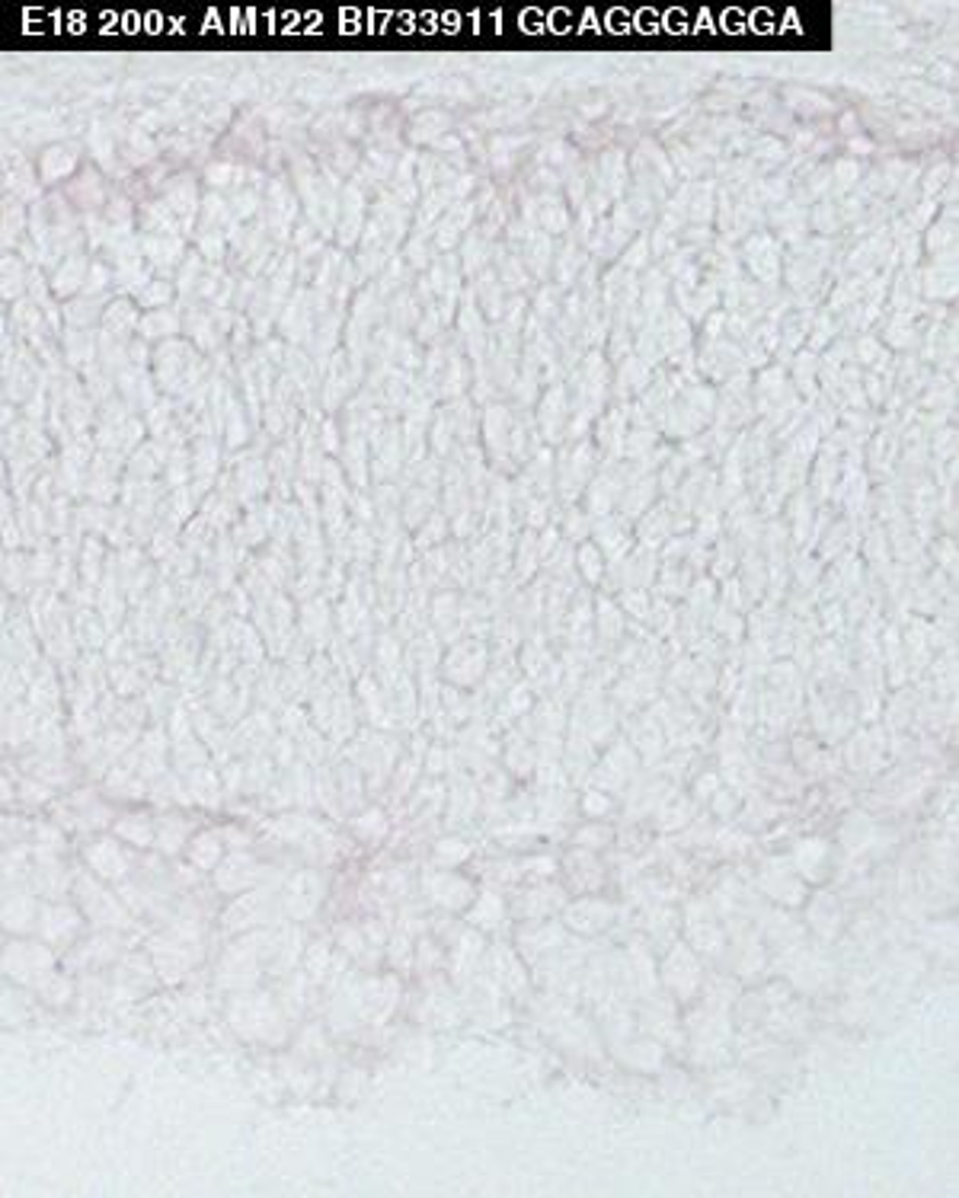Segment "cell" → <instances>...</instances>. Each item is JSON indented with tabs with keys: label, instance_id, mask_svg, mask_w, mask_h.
Here are the masks:
<instances>
[{
	"label": "cell",
	"instance_id": "cell-1",
	"mask_svg": "<svg viewBox=\"0 0 959 1198\" xmlns=\"http://www.w3.org/2000/svg\"><path fill=\"white\" fill-rule=\"evenodd\" d=\"M269 834L285 847H292L304 860H311L314 867H334L349 854V841L334 825L307 812H282L279 819H272Z\"/></svg>",
	"mask_w": 959,
	"mask_h": 1198
},
{
	"label": "cell",
	"instance_id": "cell-2",
	"mask_svg": "<svg viewBox=\"0 0 959 1198\" xmlns=\"http://www.w3.org/2000/svg\"><path fill=\"white\" fill-rule=\"evenodd\" d=\"M681 927H685L688 947L698 952L701 959H713V962H723L726 959L729 933H726L723 917L716 914L707 895H698V898L688 902V908L681 914Z\"/></svg>",
	"mask_w": 959,
	"mask_h": 1198
},
{
	"label": "cell",
	"instance_id": "cell-3",
	"mask_svg": "<svg viewBox=\"0 0 959 1198\" xmlns=\"http://www.w3.org/2000/svg\"><path fill=\"white\" fill-rule=\"evenodd\" d=\"M74 889V902H78V908L84 911V917L86 920H93L100 930H106V933H116V930H126L128 924H131V917H128V911L126 905L103 885V879L100 876H93V872H81L78 876V882H71Z\"/></svg>",
	"mask_w": 959,
	"mask_h": 1198
},
{
	"label": "cell",
	"instance_id": "cell-4",
	"mask_svg": "<svg viewBox=\"0 0 959 1198\" xmlns=\"http://www.w3.org/2000/svg\"><path fill=\"white\" fill-rule=\"evenodd\" d=\"M704 959L688 943H675L659 962V982L675 1003H691L704 988Z\"/></svg>",
	"mask_w": 959,
	"mask_h": 1198
},
{
	"label": "cell",
	"instance_id": "cell-5",
	"mask_svg": "<svg viewBox=\"0 0 959 1198\" xmlns=\"http://www.w3.org/2000/svg\"><path fill=\"white\" fill-rule=\"evenodd\" d=\"M755 889H758L768 902H774L777 908H784V911L803 908V905H806V898H809V885L799 879V872H796L791 860H784V857H768V860H761V867H758V872H755Z\"/></svg>",
	"mask_w": 959,
	"mask_h": 1198
},
{
	"label": "cell",
	"instance_id": "cell-6",
	"mask_svg": "<svg viewBox=\"0 0 959 1198\" xmlns=\"http://www.w3.org/2000/svg\"><path fill=\"white\" fill-rule=\"evenodd\" d=\"M477 882L455 869H432L422 876V898L442 914H464L477 898Z\"/></svg>",
	"mask_w": 959,
	"mask_h": 1198
},
{
	"label": "cell",
	"instance_id": "cell-7",
	"mask_svg": "<svg viewBox=\"0 0 959 1198\" xmlns=\"http://www.w3.org/2000/svg\"><path fill=\"white\" fill-rule=\"evenodd\" d=\"M81 857H84L86 869L93 876H100L103 882H109V885L128 882V876L135 869V857H131L128 844L119 841L113 831L109 834H100V837H90L84 844V850H81Z\"/></svg>",
	"mask_w": 959,
	"mask_h": 1198
},
{
	"label": "cell",
	"instance_id": "cell-8",
	"mask_svg": "<svg viewBox=\"0 0 959 1198\" xmlns=\"http://www.w3.org/2000/svg\"><path fill=\"white\" fill-rule=\"evenodd\" d=\"M570 902V892L563 882L557 879H543V882H522L515 885L512 898H508V908H512V917L518 920H543V917H553L557 911L566 908Z\"/></svg>",
	"mask_w": 959,
	"mask_h": 1198
},
{
	"label": "cell",
	"instance_id": "cell-9",
	"mask_svg": "<svg viewBox=\"0 0 959 1198\" xmlns=\"http://www.w3.org/2000/svg\"><path fill=\"white\" fill-rule=\"evenodd\" d=\"M327 895V882L317 869H297L292 876L282 879V889H279V905H282V914L292 917V920H307L314 917L320 902Z\"/></svg>",
	"mask_w": 959,
	"mask_h": 1198
},
{
	"label": "cell",
	"instance_id": "cell-10",
	"mask_svg": "<svg viewBox=\"0 0 959 1198\" xmlns=\"http://www.w3.org/2000/svg\"><path fill=\"white\" fill-rule=\"evenodd\" d=\"M560 872H563V885L570 895H598L608 885V867L598 860L595 850H585V847L566 850L560 860Z\"/></svg>",
	"mask_w": 959,
	"mask_h": 1198
},
{
	"label": "cell",
	"instance_id": "cell-11",
	"mask_svg": "<svg viewBox=\"0 0 959 1198\" xmlns=\"http://www.w3.org/2000/svg\"><path fill=\"white\" fill-rule=\"evenodd\" d=\"M269 879L266 864H259V857H253L250 850H231L221 867L214 869V889L221 895H241L250 892L256 885H262Z\"/></svg>",
	"mask_w": 959,
	"mask_h": 1198
},
{
	"label": "cell",
	"instance_id": "cell-12",
	"mask_svg": "<svg viewBox=\"0 0 959 1198\" xmlns=\"http://www.w3.org/2000/svg\"><path fill=\"white\" fill-rule=\"evenodd\" d=\"M618 920V905H611L601 895H580L576 902H566L563 908V927L576 937H598L608 933Z\"/></svg>",
	"mask_w": 959,
	"mask_h": 1198
},
{
	"label": "cell",
	"instance_id": "cell-13",
	"mask_svg": "<svg viewBox=\"0 0 959 1198\" xmlns=\"http://www.w3.org/2000/svg\"><path fill=\"white\" fill-rule=\"evenodd\" d=\"M566 927L563 920H553V917H543V920H531V927H525L518 937H515V947H518V959L525 965H538L541 959H547L550 952H557L563 943H566Z\"/></svg>",
	"mask_w": 959,
	"mask_h": 1198
},
{
	"label": "cell",
	"instance_id": "cell-14",
	"mask_svg": "<svg viewBox=\"0 0 959 1198\" xmlns=\"http://www.w3.org/2000/svg\"><path fill=\"white\" fill-rule=\"evenodd\" d=\"M84 911L71 905H43L36 917V930L48 947H71L84 930Z\"/></svg>",
	"mask_w": 959,
	"mask_h": 1198
},
{
	"label": "cell",
	"instance_id": "cell-15",
	"mask_svg": "<svg viewBox=\"0 0 959 1198\" xmlns=\"http://www.w3.org/2000/svg\"><path fill=\"white\" fill-rule=\"evenodd\" d=\"M791 864L806 885H822L834 872V847L826 837H803L793 847Z\"/></svg>",
	"mask_w": 959,
	"mask_h": 1198
},
{
	"label": "cell",
	"instance_id": "cell-16",
	"mask_svg": "<svg viewBox=\"0 0 959 1198\" xmlns=\"http://www.w3.org/2000/svg\"><path fill=\"white\" fill-rule=\"evenodd\" d=\"M508 917H512L508 898L502 895L500 889H490V885H483L477 892L473 905L464 911L467 927H473L480 933H490V937H500L502 930L508 927Z\"/></svg>",
	"mask_w": 959,
	"mask_h": 1198
},
{
	"label": "cell",
	"instance_id": "cell-17",
	"mask_svg": "<svg viewBox=\"0 0 959 1198\" xmlns=\"http://www.w3.org/2000/svg\"><path fill=\"white\" fill-rule=\"evenodd\" d=\"M196 834V825L189 822V815L183 809H161L157 815V841L154 847L164 854V857H179L186 854V844L192 841Z\"/></svg>",
	"mask_w": 959,
	"mask_h": 1198
},
{
	"label": "cell",
	"instance_id": "cell-18",
	"mask_svg": "<svg viewBox=\"0 0 959 1198\" xmlns=\"http://www.w3.org/2000/svg\"><path fill=\"white\" fill-rule=\"evenodd\" d=\"M633 774H636V757L627 748H618L601 761V767L595 771L588 786H598V789L618 796V792H627L633 786Z\"/></svg>",
	"mask_w": 959,
	"mask_h": 1198
},
{
	"label": "cell",
	"instance_id": "cell-19",
	"mask_svg": "<svg viewBox=\"0 0 959 1198\" xmlns=\"http://www.w3.org/2000/svg\"><path fill=\"white\" fill-rule=\"evenodd\" d=\"M119 841H126L128 847L135 850H148L154 847L157 841V819L144 809H128V812H119L116 822L109 827Z\"/></svg>",
	"mask_w": 959,
	"mask_h": 1198
},
{
	"label": "cell",
	"instance_id": "cell-20",
	"mask_svg": "<svg viewBox=\"0 0 959 1198\" xmlns=\"http://www.w3.org/2000/svg\"><path fill=\"white\" fill-rule=\"evenodd\" d=\"M227 857V844L221 837V827H206L196 831L192 841L186 844V864L199 872H214L221 867V860Z\"/></svg>",
	"mask_w": 959,
	"mask_h": 1198
},
{
	"label": "cell",
	"instance_id": "cell-21",
	"mask_svg": "<svg viewBox=\"0 0 959 1198\" xmlns=\"http://www.w3.org/2000/svg\"><path fill=\"white\" fill-rule=\"evenodd\" d=\"M68 802H71V809L78 815L81 831H109L113 822H116V815H119V812L109 809L106 799L96 796V789H78V792H71Z\"/></svg>",
	"mask_w": 959,
	"mask_h": 1198
},
{
	"label": "cell",
	"instance_id": "cell-22",
	"mask_svg": "<svg viewBox=\"0 0 959 1198\" xmlns=\"http://www.w3.org/2000/svg\"><path fill=\"white\" fill-rule=\"evenodd\" d=\"M186 780V789H189V799H192V806H202V809H209V812H218L221 806H224V799H227V792H224V780L211 771L209 764H199V767H192L189 774H183Z\"/></svg>",
	"mask_w": 959,
	"mask_h": 1198
},
{
	"label": "cell",
	"instance_id": "cell-23",
	"mask_svg": "<svg viewBox=\"0 0 959 1198\" xmlns=\"http://www.w3.org/2000/svg\"><path fill=\"white\" fill-rule=\"evenodd\" d=\"M151 952H154V965H157L161 978H167V982H179L189 972V965H192V950H186V943L176 940V937L173 940L154 937L151 940Z\"/></svg>",
	"mask_w": 959,
	"mask_h": 1198
},
{
	"label": "cell",
	"instance_id": "cell-24",
	"mask_svg": "<svg viewBox=\"0 0 959 1198\" xmlns=\"http://www.w3.org/2000/svg\"><path fill=\"white\" fill-rule=\"evenodd\" d=\"M349 831L355 841H362L365 847H377L387 841V831H390V815L381 809V806H365L359 809L355 815H349Z\"/></svg>",
	"mask_w": 959,
	"mask_h": 1198
},
{
	"label": "cell",
	"instance_id": "cell-25",
	"mask_svg": "<svg viewBox=\"0 0 959 1198\" xmlns=\"http://www.w3.org/2000/svg\"><path fill=\"white\" fill-rule=\"evenodd\" d=\"M806 917H809V927L822 937V940H834L838 930H841V911H838V902L829 892H809L806 898Z\"/></svg>",
	"mask_w": 959,
	"mask_h": 1198
},
{
	"label": "cell",
	"instance_id": "cell-26",
	"mask_svg": "<svg viewBox=\"0 0 959 1198\" xmlns=\"http://www.w3.org/2000/svg\"><path fill=\"white\" fill-rule=\"evenodd\" d=\"M103 792L113 799V802H122V806H128V802H148V796H151V786H148V780H141L138 774H131V771H122V767H116L106 780H103Z\"/></svg>",
	"mask_w": 959,
	"mask_h": 1198
},
{
	"label": "cell",
	"instance_id": "cell-27",
	"mask_svg": "<svg viewBox=\"0 0 959 1198\" xmlns=\"http://www.w3.org/2000/svg\"><path fill=\"white\" fill-rule=\"evenodd\" d=\"M694 812H698V806H694V799H691V796H685V792H671L666 802L653 812V822H656L659 831H685V827L691 825Z\"/></svg>",
	"mask_w": 959,
	"mask_h": 1198
},
{
	"label": "cell",
	"instance_id": "cell-28",
	"mask_svg": "<svg viewBox=\"0 0 959 1198\" xmlns=\"http://www.w3.org/2000/svg\"><path fill=\"white\" fill-rule=\"evenodd\" d=\"M470 857H473V844L464 834H445V837L435 841L429 860H432V867L438 869H458L464 864H470Z\"/></svg>",
	"mask_w": 959,
	"mask_h": 1198
},
{
	"label": "cell",
	"instance_id": "cell-29",
	"mask_svg": "<svg viewBox=\"0 0 959 1198\" xmlns=\"http://www.w3.org/2000/svg\"><path fill=\"white\" fill-rule=\"evenodd\" d=\"M618 1055H621V1061H624L627 1068H636V1071H656L659 1065H663V1045L650 1035V1038H636V1042H627V1045H621L618 1048Z\"/></svg>",
	"mask_w": 959,
	"mask_h": 1198
},
{
	"label": "cell",
	"instance_id": "cell-30",
	"mask_svg": "<svg viewBox=\"0 0 959 1198\" xmlns=\"http://www.w3.org/2000/svg\"><path fill=\"white\" fill-rule=\"evenodd\" d=\"M611 844H615V827L608 825L605 819H601V822H588V825L573 831V847H585V850L601 854V850H608Z\"/></svg>",
	"mask_w": 959,
	"mask_h": 1198
},
{
	"label": "cell",
	"instance_id": "cell-31",
	"mask_svg": "<svg viewBox=\"0 0 959 1198\" xmlns=\"http://www.w3.org/2000/svg\"><path fill=\"white\" fill-rule=\"evenodd\" d=\"M615 809V796L598 789V786H588L585 792H580V815H585L588 822H601L608 819Z\"/></svg>",
	"mask_w": 959,
	"mask_h": 1198
},
{
	"label": "cell",
	"instance_id": "cell-32",
	"mask_svg": "<svg viewBox=\"0 0 959 1198\" xmlns=\"http://www.w3.org/2000/svg\"><path fill=\"white\" fill-rule=\"evenodd\" d=\"M707 806H710V812H713L720 822H729V819H736V815H739L742 792H739L736 786H720V789H716V792L707 799Z\"/></svg>",
	"mask_w": 959,
	"mask_h": 1198
},
{
	"label": "cell",
	"instance_id": "cell-33",
	"mask_svg": "<svg viewBox=\"0 0 959 1198\" xmlns=\"http://www.w3.org/2000/svg\"><path fill=\"white\" fill-rule=\"evenodd\" d=\"M720 786H723V780H716L713 774H707V777L694 780V792H691V799H694V802H707L710 796H713Z\"/></svg>",
	"mask_w": 959,
	"mask_h": 1198
}]
</instances>
